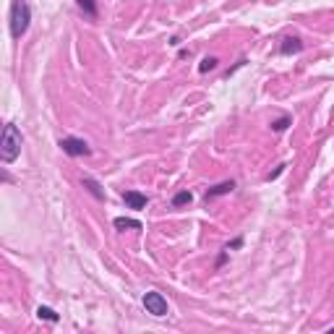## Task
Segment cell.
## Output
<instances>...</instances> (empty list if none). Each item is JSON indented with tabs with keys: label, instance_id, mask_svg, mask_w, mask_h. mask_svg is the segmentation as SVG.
Returning <instances> with one entry per match:
<instances>
[{
	"label": "cell",
	"instance_id": "obj_10",
	"mask_svg": "<svg viewBox=\"0 0 334 334\" xmlns=\"http://www.w3.org/2000/svg\"><path fill=\"white\" fill-rule=\"evenodd\" d=\"M113 225H115V230H144L141 219H133V217H115Z\"/></svg>",
	"mask_w": 334,
	"mask_h": 334
},
{
	"label": "cell",
	"instance_id": "obj_16",
	"mask_svg": "<svg viewBox=\"0 0 334 334\" xmlns=\"http://www.w3.org/2000/svg\"><path fill=\"white\" fill-rule=\"evenodd\" d=\"M285 170H287V164H280V167H277L274 173H269V175H266V180H277V178H280V175H282Z\"/></svg>",
	"mask_w": 334,
	"mask_h": 334
},
{
	"label": "cell",
	"instance_id": "obj_2",
	"mask_svg": "<svg viewBox=\"0 0 334 334\" xmlns=\"http://www.w3.org/2000/svg\"><path fill=\"white\" fill-rule=\"evenodd\" d=\"M29 24H32V8H29L26 0H13L11 3V37L21 39L29 32Z\"/></svg>",
	"mask_w": 334,
	"mask_h": 334
},
{
	"label": "cell",
	"instance_id": "obj_5",
	"mask_svg": "<svg viewBox=\"0 0 334 334\" xmlns=\"http://www.w3.org/2000/svg\"><path fill=\"white\" fill-rule=\"evenodd\" d=\"M303 39L298 37V34H287V37H282V42H280V55H298V52H303Z\"/></svg>",
	"mask_w": 334,
	"mask_h": 334
},
{
	"label": "cell",
	"instance_id": "obj_3",
	"mask_svg": "<svg viewBox=\"0 0 334 334\" xmlns=\"http://www.w3.org/2000/svg\"><path fill=\"white\" fill-rule=\"evenodd\" d=\"M141 303H144L146 313H149V316H154V318H164L167 313H170V306H167V298H164L162 293H157V290H149V293H144Z\"/></svg>",
	"mask_w": 334,
	"mask_h": 334
},
{
	"label": "cell",
	"instance_id": "obj_1",
	"mask_svg": "<svg viewBox=\"0 0 334 334\" xmlns=\"http://www.w3.org/2000/svg\"><path fill=\"white\" fill-rule=\"evenodd\" d=\"M21 144H24V133L19 131V126L16 123H6L3 139H0V159H3V164L16 162V157L21 154Z\"/></svg>",
	"mask_w": 334,
	"mask_h": 334
},
{
	"label": "cell",
	"instance_id": "obj_7",
	"mask_svg": "<svg viewBox=\"0 0 334 334\" xmlns=\"http://www.w3.org/2000/svg\"><path fill=\"white\" fill-rule=\"evenodd\" d=\"M123 201L128 204V209L141 211V209H146V204H149V196L141 193V191H123Z\"/></svg>",
	"mask_w": 334,
	"mask_h": 334
},
{
	"label": "cell",
	"instance_id": "obj_6",
	"mask_svg": "<svg viewBox=\"0 0 334 334\" xmlns=\"http://www.w3.org/2000/svg\"><path fill=\"white\" fill-rule=\"evenodd\" d=\"M233 191H235V180H222V183H217V186L206 188L204 199H206V204H209V201L219 199V196H227V193H233Z\"/></svg>",
	"mask_w": 334,
	"mask_h": 334
},
{
	"label": "cell",
	"instance_id": "obj_8",
	"mask_svg": "<svg viewBox=\"0 0 334 334\" xmlns=\"http://www.w3.org/2000/svg\"><path fill=\"white\" fill-rule=\"evenodd\" d=\"M76 8H79L84 13V19H89V21H97V16H99L97 0H76Z\"/></svg>",
	"mask_w": 334,
	"mask_h": 334
},
{
	"label": "cell",
	"instance_id": "obj_14",
	"mask_svg": "<svg viewBox=\"0 0 334 334\" xmlns=\"http://www.w3.org/2000/svg\"><path fill=\"white\" fill-rule=\"evenodd\" d=\"M217 66H219V60L214 55H209V58H204L201 63H199V73H209V71H214Z\"/></svg>",
	"mask_w": 334,
	"mask_h": 334
},
{
	"label": "cell",
	"instance_id": "obj_18",
	"mask_svg": "<svg viewBox=\"0 0 334 334\" xmlns=\"http://www.w3.org/2000/svg\"><path fill=\"white\" fill-rule=\"evenodd\" d=\"M329 334H334V326H331V329H329Z\"/></svg>",
	"mask_w": 334,
	"mask_h": 334
},
{
	"label": "cell",
	"instance_id": "obj_12",
	"mask_svg": "<svg viewBox=\"0 0 334 334\" xmlns=\"http://www.w3.org/2000/svg\"><path fill=\"white\" fill-rule=\"evenodd\" d=\"M173 209H180V206H188V204H193V193L186 188V191H178L175 196H173Z\"/></svg>",
	"mask_w": 334,
	"mask_h": 334
},
{
	"label": "cell",
	"instance_id": "obj_15",
	"mask_svg": "<svg viewBox=\"0 0 334 334\" xmlns=\"http://www.w3.org/2000/svg\"><path fill=\"white\" fill-rule=\"evenodd\" d=\"M227 256H230V251H227V248H222V251H219V256H217V264H214L217 269H222V266L227 264Z\"/></svg>",
	"mask_w": 334,
	"mask_h": 334
},
{
	"label": "cell",
	"instance_id": "obj_13",
	"mask_svg": "<svg viewBox=\"0 0 334 334\" xmlns=\"http://www.w3.org/2000/svg\"><path fill=\"white\" fill-rule=\"evenodd\" d=\"M37 316L44 318V321H50V324H58V321H60V316H58L50 306H39V308H37Z\"/></svg>",
	"mask_w": 334,
	"mask_h": 334
},
{
	"label": "cell",
	"instance_id": "obj_11",
	"mask_svg": "<svg viewBox=\"0 0 334 334\" xmlns=\"http://www.w3.org/2000/svg\"><path fill=\"white\" fill-rule=\"evenodd\" d=\"M269 126H271V131H274V133H285L287 128L293 126V115H290V113H285V115H280V118L271 120Z\"/></svg>",
	"mask_w": 334,
	"mask_h": 334
},
{
	"label": "cell",
	"instance_id": "obj_4",
	"mask_svg": "<svg viewBox=\"0 0 334 334\" xmlns=\"http://www.w3.org/2000/svg\"><path fill=\"white\" fill-rule=\"evenodd\" d=\"M58 146L63 149V154H68V157H89L92 154V146L84 139H79V136H63V139L58 141Z\"/></svg>",
	"mask_w": 334,
	"mask_h": 334
},
{
	"label": "cell",
	"instance_id": "obj_17",
	"mask_svg": "<svg viewBox=\"0 0 334 334\" xmlns=\"http://www.w3.org/2000/svg\"><path fill=\"white\" fill-rule=\"evenodd\" d=\"M240 246H243V238H235L233 243H227L225 248H227V251H235V248H240Z\"/></svg>",
	"mask_w": 334,
	"mask_h": 334
},
{
	"label": "cell",
	"instance_id": "obj_9",
	"mask_svg": "<svg viewBox=\"0 0 334 334\" xmlns=\"http://www.w3.org/2000/svg\"><path fill=\"white\" fill-rule=\"evenodd\" d=\"M81 186H84L89 193H92L97 201H104V199H107V196H104V188H102V183H99V180H94V178L84 175V178H81Z\"/></svg>",
	"mask_w": 334,
	"mask_h": 334
}]
</instances>
